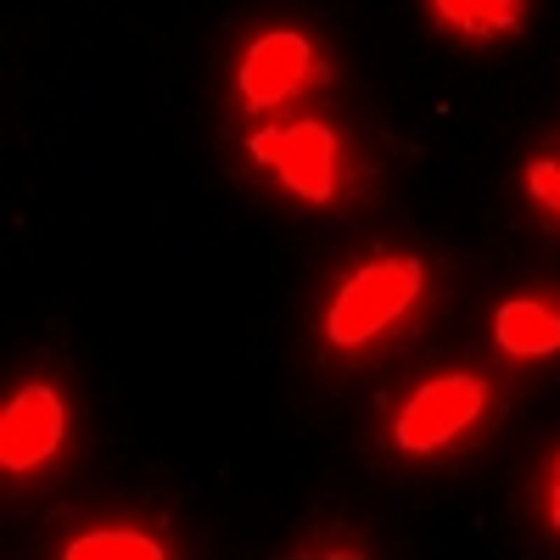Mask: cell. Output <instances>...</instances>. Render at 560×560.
Masks as SVG:
<instances>
[{"instance_id": "3", "label": "cell", "mask_w": 560, "mask_h": 560, "mask_svg": "<svg viewBox=\"0 0 560 560\" xmlns=\"http://www.w3.org/2000/svg\"><path fill=\"white\" fill-rule=\"evenodd\" d=\"M499 404L504 387L488 364H438L387 404L382 448L398 465H443L493 432Z\"/></svg>"}, {"instance_id": "7", "label": "cell", "mask_w": 560, "mask_h": 560, "mask_svg": "<svg viewBox=\"0 0 560 560\" xmlns=\"http://www.w3.org/2000/svg\"><path fill=\"white\" fill-rule=\"evenodd\" d=\"M427 23L454 51H499L533 23V0H420Z\"/></svg>"}, {"instance_id": "11", "label": "cell", "mask_w": 560, "mask_h": 560, "mask_svg": "<svg viewBox=\"0 0 560 560\" xmlns=\"http://www.w3.org/2000/svg\"><path fill=\"white\" fill-rule=\"evenodd\" d=\"M287 555H370V538H359L353 527H337V533H308V538H298Z\"/></svg>"}, {"instance_id": "4", "label": "cell", "mask_w": 560, "mask_h": 560, "mask_svg": "<svg viewBox=\"0 0 560 560\" xmlns=\"http://www.w3.org/2000/svg\"><path fill=\"white\" fill-rule=\"evenodd\" d=\"M337 84V51L303 18H264L253 23L224 68V102L242 124L298 113Z\"/></svg>"}, {"instance_id": "8", "label": "cell", "mask_w": 560, "mask_h": 560, "mask_svg": "<svg viewBox=\"0 0 560 560\" xmlns=\"http://www.w3.org/2000/svg\"><path fill=\"white\" fill-rule=\"evenodd\" d=\"M51 555H62V560H174L179 544L168 538L163 522L124 510V516H96V522L68 527L51 544Z\"/></svg>"}, {"instance_id": "10", "label": "cell", "mask_w": 560, "mask_h": 560, "mask_svg": "<svg viewBox=\"0 0 560 560\" xmlns=\"http://www.w3.org/2000/svg\"><path fill=\"white\" fill-rule=\"evenodd\" d=\"M527 516L538 527L544 544L560 549V432L538 448L533 459V477H527Z\"/></svg>"}, {"instance_id": "6", "label": "cell", "mask_w": 560, "mask_h": 560, "mask_svg": "<svg viewBox=\"0 0 560 560\" xmlns=\"http://www.w3.org/2000/svg\"><path fill=\"white\" fill-rule=\"evenodd\" d=\"M488 348L510 370L560 364V280H527L488 308Z\"/></svg>"}, {"instance_id": "9", "label": "cell", "mask_w": 560, "mask_h": 560, "mask_svg": "<svg viewBox=\"0 0 560 560\" xmlns=\"http://www.w3.org/2000/svg\"><path fill=\"white\" fill-rule=\"evenodd\" d=\"M516 197L527 208V219L549 236H560V140H544L533 147L516 168Z\"/></svg>"}, {"instance_id": "1", "label": "cell", "mask_w": 560, "mask_h": 560, "mask_svg": "<svg viewBox=\"0 0 560 560\" xmlns=\"http://www.w3.org/2000/svg\"><path fill=\"white\" fill-rule=\"evenodd\" d=\"M438 298V269L415 247H370L353 253L319 292L314 308V348L325 364H370L404 342Z\"/></svg>"}, {"instance_id": "5", "label": "cell", "mask_w": 560, "mask_h": 560, "mask_svg": "<svg viewBox=\"0 0 560 560\" xmlns=\"http://www.w3.org/2000/svg\"><path fill=\"white\" fill-rule=\"evenodd\" d=\"M73 459V387L57 370H23L0 404V482L7 493H34Z\"/></svg>"}, {"instance_id": "2", "label": "cell", "mask_w": 560, "mask_h": 560, "mask_svg": "<svg viewBox=\"0 0 560 560\" xmlns=\"http://www.w3.org/2000/svg\"><path fill=\"white\" fill-rule=\"evenodd\" d=\"M242 158L298 213H348L364 191V158L342 118L298 107L242 129Z\"/></svg>"}]
</instances>
